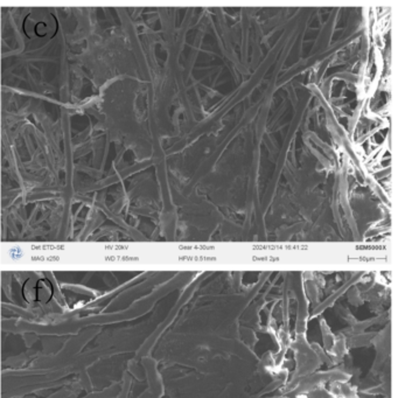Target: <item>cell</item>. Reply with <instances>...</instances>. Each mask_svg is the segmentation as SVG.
<instances>
[{
  "label": "cell",
  "mask_w": 398,
  "mask_h": 398,
  "mask_svg": "<svg viewBox=\"0 0 398 398\" xmlns=\"http://www.w3.org/2000/svg\"><path fill=\"white\" fill-rule=\"evenodd\" d=\"M182 250H213V247H204V245H193V247H180Z\"/></svg>",
  "instance_id": "cell-2"
},
{
  "label": "cell",
  "mask_w": 398,
  "mask_h": 398,
  "mask_svg": "<svg viewBox=\"0 0 398 398\" xmlns=\"http://www.w3.org/2000/svg\"><path fill=\"white\" fill-rule=\"evenodd\" d=\"M253 260H258V262H262V260H265V262H278L279 258H277V257H253Z\"/></svg>",
  "instance_id": "cell-3"
},
{
  "label": "cell",
  "mask_w": 398,
  "mask_h": 398,
  "mask_svg": "<svg viewBox=\"0 0 398 398\" xmlns=\"http://www.w3.org/2000/svg\"><path fill=\"white\" fill-rule=\"evenodd\" d=\"M183 262H214L216 258L214 257H206V256H182L179 258Z\"/></svg>",
  "instance_id": "cell-1"
}]
</instances>
